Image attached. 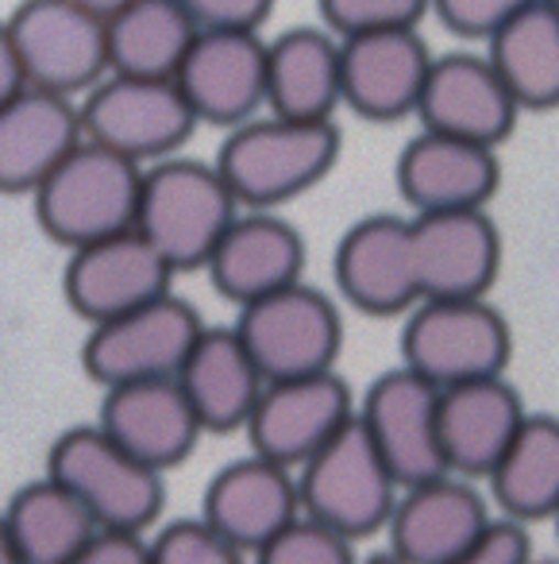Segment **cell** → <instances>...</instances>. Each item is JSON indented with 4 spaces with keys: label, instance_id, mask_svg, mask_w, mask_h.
Listing matches in <instances>:
<instances>
[{
    "label": "cell",
    "instance_id": "obj_31",
    "mask_svg": "<svg viewBox=\"0 0 559 564\" xmlns=\"http://www.w3.org/2000/svg\"><path fill=\"white\" fill-rule=\"evenodd\" d=\"M197 40L178 0H135L109 20V74L174 82Z\"/></svg>",
    "mask_w": 559,
    "mask_h": 564
},
{
    "label": "cell",
    "instance_id": "obj_34",
    "mask_svg": "<svg viewBox=\"0 0 559 564\" xmlns=\"http://www.w3.org/2000/svg\"><path fill=\"white\" fill-rule=\"evenodd\" d=\"M151 564H248V553H240L197 514L178 518L151 538Z\"/></svg>",
    "mask_w": 559,
    "mask_h": 564
},
{
    "label": "cell",
    "instance_id": "obj_36",
    "mask_svg": "<svg viewBox=\"0 0 559 564\" xmlns=\"http://www.w3.org/2000/svg\"><path fill=\"white\" fill-rule=\"evenodd\" d=\"M197 32H259L274 0H178Z\"/></svg>",
    "mask_w": 559,
    "mask_h": 564
},
{
    "label": "cell",
    "instance_id": "obj_29",
    "mask_svg": "<svg viewBox=\"0 0 559 564\" xmlns=\"http://www.w3.org/2000/svg\"><path fill=\"white\" fill-rule=\"evenodd\" d=\"M4 522L24 564H70L101 530L78 495L51 476L20 487L4 507Z\"/></svg>",
    "mask_w": 559,
    "mask_h": 564
},
{
    "label": "cell",
    "instance_id": "obj_24",
    "mask_svg": "<svg viewBox=\"0 0 559 564\" xmlns=\"http://www.w3.org/2000/svg\"><path fill=\"white\" fill-rule=\"evenodd\" d=\"M81 140L78 105L28 86L0 105V194H35Z\"/></svg>",
    "mask_w": 559,
    "mask_h": 564
},
{
    "label": "cell",
    "instance_id": "obj_37",
    "mask_svg": "<svg viewBox=\"0 0 559 564\" xmlns=\"http://www.w3.org/2000/svg\"><path fill=\"white\" fill-rule=\"evenodd\" d=\"M451 564H533V545H528V533L520 522L494 518L490 530Z\"/></svg>",
    "mask_w": 559,
    "mask_h": 564
},
{
    "label": "cell",
    "instance_id": "obj_9",
    "mask_svg": "<svg viewBox=\"0 0 559 564\" xmlns=\"http://www.w3.org/2000/svg\"><path fill=\"white\" fill-rule=\"evenodd\" d=\"M205 322L186 299H166L140 306L124 317L94 325L81 348L89 379L105 391L128 383H151V379H178L186 356L194 352Z\"/></svg>",
    "mask_w": 559,
    "mask_h": 564
},
{
    "label": "cell",
    "instance_id": "obj_7",
    "mask_svg": "<svg viewBox=\"0 0 559 564\" xmlns=\"http://www.w3.org/2000/svg\"><path fill=\"white\" fill-rule=\"evenodd\" d=\"M235 333L248 345L266 383L336 371L343 348L340 310L309 282H294L271 299L243 306L235 317Z\"/></svg>",
    "mask_w": 559,
    "mask_h": 564
},
{
    "label": "cell",
    "instance_id": "obj_5",
    "mask_svg": "<svg viewBox=\"0 0 559 564\" xmlns=\"http://www.w3.org/2000/svg\"><path fill=\"white\" fill-rule=\"evenodd\" d=\"M302 514L325 522L343 538H374L394 518L402 484L374 448L359 414L297 471Z\"/></svg>",
    "mask_w": 559,
    "mask_h": 564
},
{
    "label": "cell",
    "instance_id": "obj_35",
    "mask_svg": "<svg viewBox=\"0 0 559 564\" xmlns=\"http://www.w3.org/2000/svg\"><path fill=\"white\" fill-rule=\"evenodd\" d=\"M533 0H432L436 17L448 32L463 40H494L517 12H525Z\"/></svg>",
    "mask_w": 559,
    "mask_h": 564
},
{
    "label": "cell",
    "instance_id": "obj_22",
    "mask_svg": "<svg viewBox=\"0 0 559 564\" xmlns=\"http://www.w3.org/2000/svg\"><path fill=\"white\" fill-rule=\"evenodd\" d=\"M105 433L135 460L151 464L155 471H171L201 441L205 425L194 414L178 379H151V383H128L105 391L101 417Z\"/></svg>",
    "mask_w": 559,
    "mask_h": 564
},
{
    "label": "cell",
    "instance_id": "obj_14",
    "mask_svg": "<svg viewBox=\"0 0 559 564\" xmlns=\"http://www.w3.org/2000/svg\"><path fill=\"white\" fill-rule=\"evenodd\" d=\"M174 82L197 124L240 128L266 109V43L259 32H197Z\"/></svg>",
    "mask_w": 559,
    "mask_h": 564
},
{
    "label": "cell",
    "instance_id": "obj_28",
    "mask_svg": "<svg viewBox=\"0 0 559 564\" xmlns=\"http://www.w3.org/2000/svg\"><path fill=\"white\" fill-rule=\"evenodd\" d=\"M490 66L517 109H556L559 105V9L533 0L490 40Z\"/></svg>",
    "mask_w": 559,
    "mask_h": 564
},
{
    "label": "cell",
    "instance_id": "obj_27",
    "mask_svg": "<svg viewBox=\"0 0 559 564\" xmlns=\"http://www.w3.org/2000/svg\"><path fill=\"white\" fill-rule=\"evenodd\" d=\"M343 105L340 40L320 28H289L266 43V112L286 120H332Z\"/></svg>",
    "mask_w": 559,
    "mask_h": 564
},
{
    "label": "cell",
    "instance_id": "obj_32",
    "mask_svg": "<svg viewBox=\"0 0 559 564\" xmlns=\"http://www.w3.org/2000/svg\"><path fill=\"white\" fill-rule=\"evenodd\" d=\"M255 564H359L355 541L302 514L255 553Z\"/></svg>",
    "mask_w": 559,
    "mask_h": 564
},
{
    "label": "cell",
    "instance_id": "obj_19",
    "mask_svg": "<svg viewBox=\"0 0 559 564\" xmlns=\"http://www.w3.org/2000/svg\"><path fill=\"white\" fill-rule=\"evenodd\" d=\"M490 507L471 479L440 476L405 487L390 518V553L397 564H451L490 530Z\"/></svg>",
    "mask_w": 559,
    "mask_h": 564
},
{
    "label": "cell",
    "instance_id": "obj_13",
    "mask_svg": "<svg viewBox=\"0 0 559 564\" xmlns=\"http://www.w3.org/2000/svg\"><path fill=\"white\" fill-rule=\"evenodd\" d=\"M174 267L140 232H120L109 240L70 251L66 263V302L89 325H105L171 294Z\"/></svg>",
    "mask_w": 559,
    "mask_h": 564
},
{
    "label": "cell",
    "instance_id": "obj_20",
    "mask_svg": "<svg viewBox=\"0 0 559 564\" xmlns=\"http://www.w3.org/2000/svg\"><path fill=\"white\" fill-rule=\"evenodd\" d=\"M517 112L513 94L482 55L436 58L417 105L425 132L456 135L482 148H497L517 124Z\"/></svg>",
    "mask_w": 559,
    "mask_h": 564
},
{
    "label": "cell",
    "instance_id": "obj_10",
    "mask_svg": "<svg viewBox=\"0 0 559 564\" xmlns=\"http://www.w3.org/2000/svg\"><path fill=\"white\" fill-rule=\"evenodd\" d=\"M4 24L32 89L74 97L109 78V24L74 0H24Z\"/></svg>",
    "mask_w": 559,
    "mask_h": 564
},
{
    "label": "cell",
    "instance_id": "obj_3",
    "mask_svg": "<svg viewBox=\"0 0 559 564\" xmlns=\"http://www.w3.org/2000/svg\"><path fill=\"white\" fill-rule=\"evenodd\" d=\"M143 171L147 166L81 140L32 194L43 232L70 251L132 232L140 217Z\"/></svg>",
    "mask_w": 559,
    "mask_h": 564
},
{
    "label": "cell",
    "instance_id": "obj_30",
    "mask_svg": "<svg viewBox=\"0 0 559 564\" xmlns=\"http://www.w3.org/2000/svg\"><path fill=\"white\" fill-rule=\"evenodd\" d=\"M490 495L509 522L559 514V417L528 414L509 453L490 471Z\"/></svg>",
    "mask_w": 559,
    "mask_h": 564
},
{
    "label": "cell",
    "instance_id": "obj_17",
    "mask_svg": "<svg viewBox=\"0 0 559 564\" xmlns=\"http://www.w3.org/2000/svg\"><path fill=\"white\" fill-rule=\"evenodd\" d=\"M420 306L448 299H486L502 263V236L486 209L413 213Z\"/></svg>",
    "mask_w": 559,
    "mask_h": 564
},
{
    "label": "cell",
    "instance_id": "obj_40",
    "mask_svg": "<svg viewBox=\"0 0 559 564\" xmlns=\"http://www.w3.org/2000/svg\"><path fill=\"white\" fill-rule=\"evenodd\" d=\"M74 4H78V9H86L89 17H97V20H105V24H109L112 17H120L124 9H132L135 0H74Z\"/></svg>",
    "mask_w": 559,
    "mask_h": 564
},
{
    "label": "cell",
    "instance_id": "obj_33",
    "mask_svg": "<svg viewBox=\"0 0 559 564\" xmlns=\"http://www.w3.org/2000/svg\"><path fill=\"white\" fill-rule=\"evenodd\" d=\"M317 4L320 20L336 40L417 28L420 17L432 9V0H317Z\"/></svg>",
    "mask_w": 559,
    "mask_h": 564
},
{
    "label": "cell",
    "instance_id": "obj_18",
    "mask_svg": "<svg viewBox=\"0 0 559 564\" xmlns=\"http://www.w3.org/2000/svg\"><path fill=\"white\" fill-rule=\"evenodd\" d=\"M201 518L240 553L255 556L294 518H302L297 476L259 453L240 456L209 479Z\"/></svg>",
    "mask_w": 559,
    "mask_h": 564
},
{
    "label": "cell",
    "instance_id": "obj_8",
    "mask_svg": "<svg viewBox=\"0 0 559 564\" xmlns=\"http://www.w3.org/2000/svg\"><path fill=\"white\" fill-rule=\"evenodd\" d=\"M78 112L86 140L101 143V148L117 151L140 166L174 159L197 128V117L182 97L178 82L166 78L109 74L89 89Z\"/></svg>",
    "mask_w": 559,
    "mask_h": 564
},
{
    "label": "cell",
    "instance_id": "obj_25",
    "mask_svg": "<svg viewBox=\"0 0 559 564\" xmlns=\"http://www.w3.org/2000/svg\"><path fill=\"white\" fill-rule=\"evenodd\" d=\"M520 394L502 376L440 391V448L459 479H490L525 425Z\"/></svg>",
    "mask_w": 559,
    "mask_h": 564
},
{
    "label": "cell",
    "instance_id": "obj_1",
    "mask_svg": "<svg viewBox=\"0 0 559 564\" xmlns=\"http://www.w3.org/2000/svg\"><path fill=\"white\" fill-rule=\"evenodd\" d=\"M340 159V128L332 120L255 117L232 128L217 155V171L240 209L274 213L313 189Z\"/></svg>",
    "mask_w": 559,
    "mask_h": 564
},
{
    "label": "cell",
    "instance_id": "obj_6",
    "mask_svg": "<svg viewBox=\"0 0 559 564\" xmlns=\"http://www.w3.org/2000/svg\"><path fill=\"white\" fill-rule=\"evenodd\" d=\"M509 325L486 299L425 302L402 333V368L448 391V387L494 379L509 364Z\"/></svg>",
    "mask_w": 559,
    "mask_h": 564
},
{
    "label": "cell",
    "instance_id": "obj_41",
    "mask_svg": "<svg viewBox=\"0 0 559 564\" xmlns=\"http://www.w3.org/2000/svg\"><path fill=\"white\" fill-rule=\"evenodd\" d=\"M0 564H24V556H20L17 541H12L9 522H4V510H0Z\"/></svg>",
    "mask_w": 559,
    "mask_h": 564
},
{
    "label": "cell",
    "instance_id": "obj_43",
    "mask_svg": "<svg viewBox=\"0 0 559 564\" xmlns=\"http://www.w3.org/2000/svg\"><path fill=\"white\" fill-rule=\"evenodd\" d=\"M556 533H559V514H556Z\"/></svg>",
    "mask_w": 559,
    "mask_h": 564
},
{
    "label": "cell",
    "instance_id": "obj_44",
    "mask_svg": "<svg viewBox=\"0 0 559 564\" xmlns=\"http://www.w3.org/2000/svg\"><path fill=\"white\" fill-rule=\"evenodd\" d=\"M533 564H536V561H533Z\"/></svg>",
    "mask_w": 559,
    "mask_h": 564
},
{
    "label": "cell",
    "instance_id": "obj_26",
    "mask_svg": "<svg viewBox=\"0 0 559 564\" xmlns=\"http://www.w3.org/2000/svg\"><path fill=\"white\" fill-rule=\"evenodd\" d=\"M178 383L186 391L194 414L201 417L205 433H235L248 430L259 399L266 391V376L251 360L240 333L224 325H205L194 352L186 356L178 371Z\"/></svg>",
    "mask_w": 559,
    "mask_h": 564
},
{
    "label": "cell",
    "instance_id": "obj_23",
    "mask_svg": "<svg viewBox=\"0 0 559 564\" xmlns=\"http://www.w3.org/2000/svg\"><path fill=\"white\" fill-rule=\"evenodd\" d=\"M494 148L456 135L420 132L397 159V189L413 213H474L486 209L497 189Z\"/></svg>",
    "mask_w": 559,
    "mask_h": 564
},
{
    "label": "cell",
    "instance_id": "obj_38",
    "mask_svg": "<svg viewBox=\"0 0 559 564\" xmlns=\"http://www.w3.org/2000/svg\"><path fill=\"white\" fill-rule=\"evenodd\" d=\"M70 564H151V538L147 533L97 530L94 541Z\"/></svg>",
    "mask_w": 559,
    "mask_h": 564
},
{
    "label": "cell",
    "instance_id": "obj_2",
    "mask_svg": "<svg viewBox=\"0 0 559 564\" xmlns=\"http://www.w3.org/2000/svg\"><path fill=\"white\" fill-rule=\"evenodd\" d=\"M240 213L217 163L174 155L143 171L135 232L174 267V274L197 271L212 259Z\"/></svg>",
    "mask_w": 559,
    "mask_h": 564
},
{
    "label": "cell",
    "instance_id": "obj_21",
    "mask_svg": "<svg viewBox=\"0 0 559 564\" xmlns=\"http://www.w3.org/2000/svg\"><path fill=\"white\" fill-rule=\"evenodd\" d=\"M220 299L251 306L259 299L286 291L305 274V240L278 213L243 209L205 263Z\"/></svg>",
    "mask_w": 559,
    "mask_h": 564
},
{
    "label": "cell",
    "instance_id": "obj_39",
    "mask_svg": "<svg viewBox=\"0 0 559 564\" xmlns=\"http://www.w3.org/2000/svg\"><path fill=\"white\" fill-rule=\"evenodd\" d=\"M28 89V78H24V66H20V55L12 47V35H9V24L0 20V105H9L17 94Z\"/></svg>",
    "mask_w": 559,
    "mask_h": 564
},
{
    "label": "cell",
    "instance_id": "obj_4",
    "mask_svg": "<svg viewBox=\"0 0 559 564\" xmlns=\"http://www.w3.org/2000/svg\"><path fill=\"white\" fill-rule=\"evenodd\" d=\"M47 476L78 495L101 530L147 533L163 514V471L135 460L101 425L66 430L47 453Z\"/></svg>",
    "mask_w": 559,
    "mask_h": 564
},
{
    "label": "cell",
    "instance_id": "obj_15",
    "mask_svg": "<svg viewBox=\"0 0 559 564\" xmlns=\"http://www.w3.org/2000/svg\"><path fill=\"white\" fill-rule=\"evenodd\" d=\"M336 286L371 317L413 314L420 306V282L409 217L379 213L351 225L336 248Z\"/></svg>",
    "mask_w": 559,
    "mask_h": 564
},
{
    "label": "cell",
    "instance_id": "obj_42",
    "mask_svg": "<svg viewBox=\"0 0 559 564\" xmlns=\"http://www.w3.org/2000/svg\"><path fill=\"white\" fill-rule=\"evenodd\" d=\"M544 4H556V9H559V0H544Z\"/></svg>",
    "mask_w": 559,
    "mask_h": 564
},
{
    "label": "cell",
    "instance_id": "obj_16",
    "mask_svg": "<svg viewBox=\"0 0 559 564\" xmlns=\"http://www.w3.org/2000/svg\"><path fill=\"white\" fill-rule=\"evenodd\" d=\"M432 63V51L417 35V28L340 40L343 105L374 124L409 117L417 112Z\"/></svg>",
    "mask_w": 559,
    "mask_h": 564
},
{
    "label": "cell",
    "instance_id": "obj_11",
    "mask_svg": "<svg viewBox=\"0 0 559 564\" xmlns=\"http://www.w3.org/2000/svg\"><path fill=\"white\" fill-rule=\"evenodd\" d=\"M359 422L371 433L402 491L451 476L440 448V391L417 371L394 368L374 379L363 394Z\"/></svg>",
    "mask_w": 559,
    "mask_h": 564
},
{
    "label": "cell",
    "instance_id": "obj_12",
    "mask_svg": "<svg viewBox=\"0 0 559 564\" xmlns=\"http://www.w3.org/2000/svg\"><path fill=\"white\" fill-rule=\"evenodd\" d=\"M355 414L359 410L351 402L348 383L336 371L266 383L248 422L251 453L289 471H302Z\"/></svg>",
    "mask_w": 559,
    "mask_h": 564
}]
</instances>
